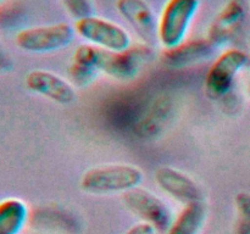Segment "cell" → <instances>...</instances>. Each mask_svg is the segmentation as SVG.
I'll use <instances>...</instances> for the list:
<instances>
[{"label":"cell","mask_w":250,"mask_h":234,"mask_svg":"<svg viewBox=\"0 0 250 234\" xmlns=\"http://www.w3.org/2000/svg\"><path fill=\"white\" fill-rule=\"evenodd\" d=\"M66 11L71 17L78 21L93 15V4L90 0H61Z\"/></svg>","instance_id":"16"},{"label":"cell","mask_w":250,"mask_h":234,"mask_svg":"<svg viewBox=\"0 0 250 234\" xmlns=\"http://www.w3.org/2000/svg\"><path fill=\"white\" fill-rule=\"evenodd\" d=\"M249 56L241 49L232 48L222 51L211 63L205 76V92L212 99H219L231 92L237 76L247 67Z\"/></svg>","instance_id":"4"},{"label":"cell","mask_w":250,"mask_h":234,"mask_svg":"<svg viewBox=\"0 0 250 234\" xmlns=\"http://www.w3.org/2000/svg\"><path fill=\"white\" fill-rule=\"evenodd\" d=\"M116 9L146 45L158 40V19L146 0H117Z\"/></svg>","instance_id":"8"},{"label":"cell","mask_w":250,"mask_h":234,"mask_svg":"<svg viewBox=\"0 0 250 234\" xmlns=\"http://www.w3.org/2000/svg\"><path fill=\"white\" fill-rule=\"evenodd\" d=\"M122 195L127 209L142 222L151 224L158 232L167 231L173 217L170 207L161 197L139 187Z\"/></svg>","instance_id":"6"},{"label":"cell","mask_w":250,"mask_h":234,"mask_svg":"<svg viewBox=\"0 0 250 234\" xmlns=\"http://www.w3.org/2000/svg\"><path fill=\"white\" fill-rule=\"evenodd\" d=\"M246 14L247 6L244 0H229L209 27L207 39L211 45L220 48L229 43L241 28Z\"/></svg>","instance_id":"11"},{"label":"cell","mask_w":250,"mask_h":234,"mask_svg":"<svg viewBox=\"0 0 250 234\" xmlns=\"http://www.w3.org/2000/svg\"><path fill=\"white\" fill-rule=\"evenodd\" d=\"M156 184L164 193L183 205L203 201V193L192 177L171 166H163L154 176Z\"/></svg>","instance_id":"10"},{"label":"cell","mask_w":250,"mask_h":234,"mask_svg":"<svg viewBox=\"0 0 250 234\" xmlns=\"http://www.w3.org/2000/svg\"><path fill=\"white\" fill-rule=\"evenodd\" d=\"M207 219V207L203 201L192 202L173 217L166 234H199Z\"/></svg>","instance_id":"14"},{"label":"cell","mask_w":250,"mask_h":234,"mask_svg":"<svg viewBox=\"0 0 250 234\" xmlns=\"http://www.w3.org/2000/svg\"><path fill=\"white\" fill-rule=\"evenodd\" d=\"M248 95H249V98H250V82H249V85H248Z\"/></svg>","instance_id":"19"},{"label":"cell","mask_w":250,"mask_h":234,"mask_svg":"<svg viewBox=\"0 0 250 234\" xmlns=\"http://www.w3.org/2000/svg\"><path fill=\"white\" fill-rule=\"evenodd\" d=\"M143 171L131 163H107L95 166L83 173L80 187L92 195L125 194L143 182Z\"/></svg>","instance_id":"1"},{"label":"cell","mask_w":250,"mask_h":234,"mask_svg":"<svg viewBox=\"0 0 250 234\" xmlns=\"http://www.w3.org/2000/svg\"><path fill=\"white\" fill-rule=\"evenodd\" d=\"M237 212L236 233L250 234V194L241 192L234 197Z\"/></svg>","instance_id":"15"},{"label":"cell","mask_w":250,"mask_h":234,"mask_svg":"<svg viewBox=\"0 0 250 234\" xmlns=\"http://www.w3.org/2000/svg\"><path fill=\"white\" fill-rule=\"evenodd\" d=\"M29 219V209L19 197L0 201V234H21Z\"/></svg>","instance_id":"13"},{"label":"cell","mask_w":250,"mask_h":234,"mask_svg":"<svg viewBox=\"0 0 250 234\" xmlns=\"http://www.w3.org/2000/svg\"><path fill=\"white\" fill-rule=\"evenodd\" d=\"M150 56V46H129L124 51L105 50L102 63V72L111 78L128 80L136 77L141 71L142 65Z\"/></svg>","instance_id":"9"},{"label":"cell","mask_w":250,"mask_h":234,"mask_svg":"<svg viewBox=\"0 0 250 234\" xmlns=\"http://www.w3.org/2000/svg\"><path fill=\"white\" fill-rule=\"evenodd\" d=\"M12 68L11 58L6 54V51L0 46V72H7Z\"/></svg>","instance_id":"18"},{"label":"cell","mask_w":250,"mask_h":234,"mask_svg":"<svg viewBox=\"0 0 250 234\" xmlns=\"http://www.w3.org/2000/svg\"><path fill=\"white\" fill-rule=\"evenodd\" d=\"M200 0H167L158 19V40L164 49H172L186 40Z\"/></svg>","instance_id":"2"},{"label":"cell","mask_w":250,"mask_h":234,"mask_svg":"<svg viewBox=\"0 0 250 234\" xmlns=\"http://www.w3.org/2000/svg\"><path fill=\"white\" fill-rule=\"evenodd\" d=\"M215 48L208 39L183 41L163 53V62L171 68H186L207 60L212 55Z\"/></svg>","instance_id":"12"},{"label":"cell","mask_w":250,"mask_h":234,"mask_svg":"<svg viewBox=\"0 0 250 234\" xmlns=\"http://www.w3.org/2000/svg\"><path fill=\"white\" fill-rule=\"evenodd\" d=\"M75 34V27L67 22H58L21 29L15 36V43L27 53L46 54L70 45Z\"/></svg>","instance_id":"3"},{"label":"cell","mask_w":250,"mask_h":234,"mask_svg":"<svg viewBox=\"0 0 250 234\" xmlns=\"http://www.w3.org/2000/svg\"><path fill=\"white\" fill-rule=\"evenodd\" d=\"M27 89L59 105H70L77 98L76 88L66 78L48 70H32L24 78Z\"/></svg>","instance_id":"7"},{"label":"cell","mask_w":250,"mask_h":234,"mask_svg":"<svg viewBox=\"0 0 250 234\" xmlns=\"http://www.w3.org/2000/svg\"><path fill=\"white\" fill-rule=\"evenodd\" d=\"M0 1H4V0H0Z\"/></svg>","instance_id":"20"},{"label":"cell","mask_w":250,"mask_h":234,"mask_svg":"<svg viewBox=\"0 0 250 234\" xmlns=\"http://www.w3.org/2000/svg\"><path fill=\"white\" fill-rule=\"evenodd\" d=\"M158 231H156L155 227H153L151 224L146 223V222H138V223L133 224L131 228L127 229L125 232V234H156Z\"/></svg>","instance_id":"17"},{"label":"cell","mask_w":250,"mask_h":234,"mask_svg":"<svg viewBox=\"0 0 250 234\" xmlns=\"http://www.w3.org/2000/svg\"><path fill=\"white\" fill-rule=\"evenodd\" d=\"M75 32L88 44L107 51H124L131 44V36L122 26L92 15L75 22Z\"/></svg>","instance_id":"5"}]
</instances>
